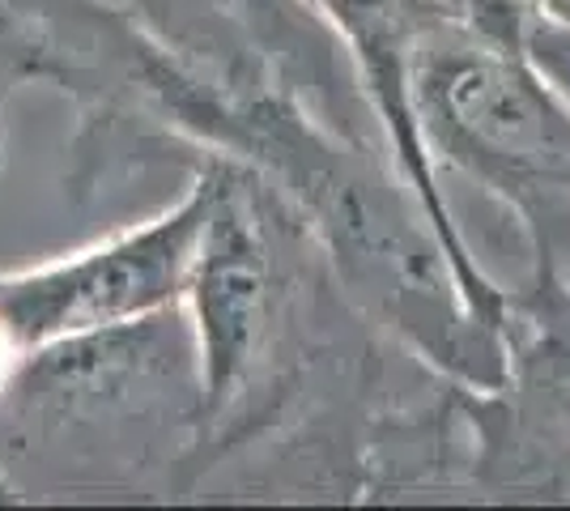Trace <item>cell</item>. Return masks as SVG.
<instances>
[{"label":"cell","mask_w":570,"mask_h":511,"mask_svg":"<svg viewBox=\"0 0 570 511\" xmlns=\"http://www.w3.org/2000/svg\"><path fill=\"white\" fill-rule=\"evenodd\" d=\"M520 4H528L532 13H541L549 22L570 26V0H520Z\"/></svg>","instance_id":"8"},{"label":"cell","mask_w":570,"mask_h":511,"mask_svg":"<svg viewBox=\"0 0 570 511\" xmlns=\"http://www.w3.org/2000/svg\"><path fill=\"white\" fill-rule=\"evenodd\" d=\"M196 435L184 307L43 345L0 396V473L26 503H191Z\"/></svg>","instance_id":"3"},{"label":"cell","mask_w":570,"mask_h":511,"mask_svg":"<svg viewBox=\"0 0 570 511\" xmlns=\"http://www.w3.org/2000/svg\"><path fill=\"white\" fill-rule=\"evenodd\" d=\"M520 18V0H460L417 39L409 102L434 170L515 222L532 286L570 247V107L528 60Z\"/></svg>","instance_id":"4"},{"label":"cell","mask_w":570,"mask_h":511,"mask_svg":"<svg viewBox=\"0 0 570 511\" xmlns=\"http://www.w3.org/2000/svg\"><path fill=\"white\" fill-rule=\"evenodd\" d=\"M196 170L209 214L179 303L200 375L191 503H366L380 422L439 371L357 307L264 179Z\"/></svg>","instance_id":"2"},{"label":"cell","mask_w":570,"mask_h":511,"mask_svg":"<svg viewBox=\"0 0 570 511\" xmlns=\"http://www.w3.org/2000/svg\"><path fill=\"white\" fill-rule=\"evenodd\" d=\"M209 214V175H188L163 214L119 226L81 252L0 273V333L18 354L119 328L184 303Z\"/></svg>","instance_id":"5"},{"label":"cell","mask_w":570,"mask_h":511,"mask_svg":"<svg viewBox=\"0 0 570 511\" xmlns=\"http://www.w3.org/2000/svg\"><path fill=\"white\" fill-rule=\"evenodd\" d=\"M43 81L72 102L65 193L111 209L158 175L226 163L307 222L336 277L409 354L464 389L507 375L404 184L350 51L311 0H30Z\"/></svg>","instance_id":"1"},{"label":"cell","mask_w":570,"mask_h":511,"mask_svg":"<svg viewBox=\"0 0 570 511\" xmlns=\"http://www.w3.org/2000/svg\"><path fill=\"white\" fill-rule=\"evenodd\" d=\"M511 298H515V307H523V312L567 320L570 324V247H567V256L553 265L549 277L532 282V286H520V291H511Z\"/></svg>","instance_id":"7"},{"label":"cell","mask_w":570,"mask_h":511,"mask_svg":"<svg viewBox=\"0 0 570 511\" xmlns=\"http://www.w3.org/2000/svg\"><path fill=\"white\" fill-rule=\"evenodd\" d=\"M460 0H311V9L336 30L341 48L350 51L362 90L371 98L383 132L392 141L396 167L404 184L413 188L417 205L426 209L430 226L439 230L443 247L452 252L455 268L464 277V286L481 303V312L499 320L502 328H511V291L490 277V268L481 265L476 247L469 244L464 222L455 218L448 179L434 170L426 149L417 141L413 128V102H409V65L413 48L439 18H448Z\"/></svg>","instance_id":"6"}]
</instances>
